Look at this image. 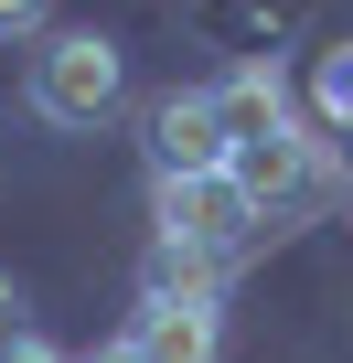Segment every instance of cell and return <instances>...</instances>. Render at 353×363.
Returning a JSON list of instances; mask_svg holds the SVG:
<instances>
[{
    "instance_id": "cell-1",
    "label": "cell",
    "mask_w": 353,
    "mask_h": 363,
    "mask_svg": "<svg viewBox=\"0 0 353 363\" xmlns=\"http://www.w3.org/2000/svg\"><path fill=\"white\" fill-rule=\"evenodd\" d=\"M150 225H161V246H183L193 267H236V257H257V235H268V214L246 203V182L236 171H204V182H150Z\"/></svg>"
},
{
    "instance_id": "cell-2",
    "label": "cell",
    "mask_w": 353,
    "mask_h": 363,
    "mask_svg": "<svg viewBox=\"0 0 353 363\" xmlns=\"http://www.w3.org/2000/svg\"><path fill=\"white\" fill-rule=\"evenodd\" d=\"M129 96V54L107 33H43L33 54V118L43 128H107Z\"/></svg>"
},
{
    "instance_id": "cell-3",
    "label": "cell",
    "mask_w": 353,
    "mask_h": 363,
    "mask_svg": "<svg viewBox=\"0 0 353 363\" xmlns=\"http://www.w3.org/2000/svg\"><path fill=\"white\" fill-rule=\"evenodd\" d=\"M236 182H246V203L268 214V225H289V214H310V203H332L342 193V160H332V139L321 128H278V139H257V150H236Z\"/></svg>"
},
{
    "instance_id": "cell-4",
    "label": "cell",
    "mask_w": 353,
    "mask_h": 363,
    "mask_svg": "<svg viewBox=\"0 0 353 363\" xmlns=\"http://www.w3.org/2000/svg\"><path fill=\"white\" fill-rule=\"evenodd\" d=\"M150 182H204V171H236V139L214 118V86H171L150 96Z\"/></svg>"
},
{
    "instance_id": "cell-5",
    "label": "cell",
    "mask_w": 353,
    "mask_h": 363,
    "mask_svg": "<svg viewBox=\"0 0 353 363\" xmlns=\"http://www.w3.org/2000/svg\"><path fill=\"white\" fill-rule=\"evenodd\" d=\"M150 363H214L225 352V310H214V289H193V299H139V331H129Z\"/></svg>"
},
{
    "instance_id": "cell-6",
    "label": "cell",
    "mask_w": 353,
    "mask_h": 363,
    "mask_svg": "<svg viewBox=\"0 0 353 363\" xmlns=\"http://www.w3.org/2000/svg\"><path fill=\"white\" fill-rule=\"evenodd\" d=\"M214 118H225V139H236V150L278 139V128H289V75H278L268 54H246V65L214 86Z\"/></svg>"
},
{
    "instance_id": "cell-7",
    "label": "cell",
    "mask_w": 353,
    "mask_h": 363,
    "mask_svg": "<svg viewBox=\"0 0 353 363\" xmlns=\"http://www.w3.org/2000/svg\"><path fill=\"white\" fill-rule=\"evenodd\" d=\"M310 107H321V139L353 128V43H332V54L310 65Z\"/></svg>"
},
{
    "instance_id": "cell-8",
    "label": "cell",
    "mask_w": 353,
    "mask_h": 363,
    "mask_svg": "<svg viewBox=\"0 0 353 363\" xmlns=\"http://www.w3.org/2000/svg\"><path fill=\"white\" fill-rule=\"evenodd\" d=\"M22 310H33V299H22V278L0 267V352H11V342H33V331H22Z\"/></svg>"
},
{
    "instance_id": "cell-9",
    "label": "cell",
    "mask_w": 353,
    "mask_h": 363,
    "mask_svg": "<svg viewBox=\"0 0 353 363\" xmlns=\"http://www.w3.org/2000/svg\"><path fill=\"white\" fill-rule=\"evenodd\" d=\"M43 33V0H0V43H33Z\"/></svg>"
},
{
    "instance_id": "cell-10",
    "label": "cell",
    "mask_w": 353,
    "mask_h": 363,
    "mask_svg": "<svg viewBox=\"0 0 353 363\" xmlns=\"http://www.w3.org/2000/svg\"><path fill=\"white\" fill-rule=\"evenodd\" d=\"M0 363H65L54 342H11V352H0Z\"/></svg>"
},
{
    "instance_id": "cell-11",
    "label": "cell",
    "mask_w": 353,
    "mask_h": 363,
    "mask_svg": "<svg viewBox=\"0 0 353 363\" xmlns=\"http://www.w3.org/2000/svg\"><path fill=\"white\" fill-rule=\"evenodd\" d=\"M86 363H150V352H139V342H107V352H86Z\"/></svg>"
},
{
    "instance_id": "cell-12",
    "label": "cell",
    "mask_w": 353,
    "mask_h": 363,
    "mask_svg": "<svg viewBox=\"0 0 353 363\" xmlns=\"http://www.w3.org/2000/svg\"><path fill=\"white\" fill-rule=\"evenodd\" d=\"M332 160H342V182H353V128H342V139H332Z\"/></svg>"
}]
</instances>
